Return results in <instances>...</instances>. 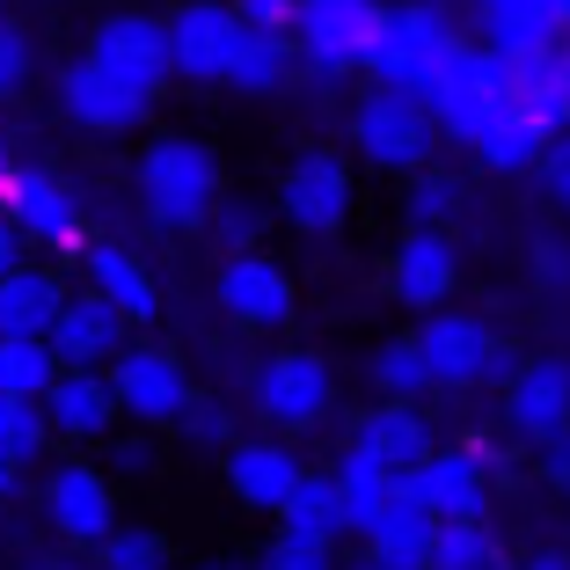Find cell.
Wrapping results in <instances>:
<instances>
[{"label": "cell", "mask_w": 570, "mask_h": 570, "mask_svg": "<svg viewBox=\"0 0 570 570\" xmlns=\"http://www.w3.org/2000/svg\"><path fill=\"white\" fill-rule=\"evenodd\" d=\"M235 16L256 37H301V0H235Z\"/></svg>", "instance_id": "cell-42"}, {"label": "cell", "mask_w": 570, "mask_h": 570, "mask_svg": "<svg viewBox=\"0 0 570 570\" xmlns=\"http://www.w3.org/2000/svg\"><path fill=\"white\" fill-rule=\"evenodd\" d=\"M271 205H278V219L293 227V235H307V242L344 235V227H352V213H358V168H352V154L301 147L293 161L278 168Z\"/></svg>", "instance_id": "cell-4"}, {"label": "cell", "mask_w": 570, "mask_h": 570, "mask_svg": "<svg viewBox=\"0 0 570 570\" xmlns=\"http://www.w3.org/2000/svg\"><path fill=\"white\" fill-rule=\"evenodd\" d=\"M22 249H30V242H22V235H16V219L0 213V285H8V278H16V271H22V264H30V256H22Z\"/></svg>", "instance_id": "cell-45"}, {"label": "cell", "mask_w": 570, "mask_h": 570, "mask_svg": "<svg viewBox=\"0 0 570 570\" xmlns=\"http://www.w3.org/2000/svg\"><path fill=\"white\" fill-rule=\"evenodd\" d=\"M403 498H417L439 527H483L490 520V469L475 461L469 446H439L424 469L395 475Z\"/></svg>", "instance_id": "cell-17"}, {"label": "cell", "mask_w": 570, "mask_h": 570, "mask_svg": "<svg viewBox=\"0 0 570 570\" xmlns=\"http://www.w3.org/2000/svg\"><path fill=\"white\" fill-rule=\"evenodd\" d=\"M213 307L227 330L242 336H285L293 330V315H301V285H293V271L278 264V256H227V264L213 271Z\"/></svg>", "instance_id": "cell-9"}, {"label": "cell", "mask_w": 570, "mask_h": 570, "mask_svg": "<svg viewBox=\"0 0 570 570\" xmlns=\"http://www.w3.org/2000/svg\"><path fill=\"white\" fill-rule=\"evenodd\" d=\"M22 570H67V563H22Z\"/></svg>", "instance_id": "cell-54"}, {"label": "cell", "mask_w": 570, "mask_h": 570, "mask_svg": "<svg viewBox=\"0 0 570 570\" xmlns=\"http://www.w3.org/2000/svg\"><path fill=\"white\" fill-rule=\"evenodd\" d=\"M520 570H570V556H563V549H541V556H527Z\"/></svg>", "instance_id": "cell-48"}, {"label": "cell", "mask_w": 570, "mask_h": 570, "mask_svg": "<svg viewBox=\"0 0 570 570\" xmlns=\"http://www.w3.org/2000/svg\"><path fill=\"white\" fill-rule=\"evenodd\" d=\"M549 16H556V30L570 37V0H549Z\"/></svg>", "instance_id": "cell-51"}, {"label": "cell", "mask_w": 570, "mask_h": 570, "mask_svg": "<svg viewBox=\"0 0 570 570\" xmlns=\"http://www.w3.org/2000/svg\"><path fill=\"white\" fill-rule=\"evenodd\" d=\"M358 549H366V556H373L381 570H432V549H439V520L424 512L417 498H403V490H395V504L381 512V527H373V534L358 541Z\"/></svg>", "instance_id": "cell-26"}, {"label": "cell", "mask_w": 570, "mask_h": 570, "mask_svg": "<svg viewBox=\"0 0 570 570\" xmlns=\"http://www.w3.org/2000/svg\"><path fill=\"white\" fill-rule=\"evenodd\" d=\"M176 439H184L190 453H213V461H227V453H235L249 432H242V417L219 403V395H198V403L184 410V424H176Z\"/></svg>", "instance_id": "cell-36"}, {"label": "cell", "mask_w": 570, "mask_h": 570, "mask_svg": "<svg viewBox=\"0 0 570 570\" xmlns=\"http://www.w3.org/2000/svg\"><path fill=\"white\" fill-rule=\"evenodd\" d=\"M96 461H102V475H110V483H154L168 453H161V432H139V424H132V432H118L110 446L96 453Z\"/></svg>", "instance_id": "cell-37"}, {"label": "cell", "mask_w": 570, "mask_h": 570, "mask_svg": "<svg viewBox=\"0 0 570 570\" xmlns=\"http://www.w3.org/2000/svg\"><path fill=\"white\" fill-rule=\"evenodd\" d=\"M190 570H249V563H235V556H205V563H190Z\"/></svg>", "instance_id": "cell-50"}, {"label": "cell", "mask_w": 570, "mask_h": 570, "mask_svg": "<svg viewBox=\"0 0 570 570\" xmlns=\"http://www.w3.org/2000/svg\"><path fill=\"white\" fill-rule=\"evenodd\" d=\"M256 570H344L336 563V549H307V541H271L264 556H256Z\"/></svg>", "instance_id": "cell-44"}, {"label": "cell", "mask_w": 570, "mask_h": 570, "mask_svg": "<svg viewBox=\"0 0 570 570\" xmlns=\"http://www.w3.org/2000/svg\"><path fill=\"white\" fill-rule=\"evenodd\" d=\"M278 219V205H264V198H249V190H227L219 198V213H213V227H205V242L219 249V264L227 256H256L264 249V227Z\"/></svg>", "instance_id": "cell-33"}, {"label": "cell", "mask_w": 570, "mask_h": 570, "mask_svg": "<svg viewBox=\"0 0 570 570\" xmlns=\"http://www.w3.org/2000/svg\"><path fill=\"white\" fill-rule=\"evenodd\" d=\"M366 381L381 387V403H424V395L439 387V381H432V366H424L417 330H410V336H387V344H373Z\"/></svg>", "instance_id": "cell-31"}, {"label": "cell", "mask_w": 570, "mask_h": 570, "mask_svg": "<svg viewBox=\"0 0 570 570\" xmlns=\"http://www.w3.org/2000/svg\"><path fill=\"white\" fill-rule=\"evenodd\" d=\"M45 527L59 541H73V549L96 556L102 541L118 534V483L102 475V461H81V453H67V461H51L45 469Z\"/></svg>", "instance_id": "cell-13"}, {"label": "cell", "mask_w": 570, "mask_h": 570, "mask_svg": "<svg viewBox=\"0 0 570 570\" xmlns=\"http://www.w3.org/2000/svg\"><path fill=\"white\" fill-rule=\"evenodd\" d=\"M541 483H549V490H563V498H570V439L541 446Z\"/></svg>", "instance_id": "cell-46"}, {"label": "cell", "mask_w": 570, "mask_h": 570, "mask_svg": "<svg viewBox=\"0 0 570 570\" xmlns=\"http://www.w3.org/2000/svg\"><path fill=\"white\" fill-rule=\"evenodd\" d=\"M59 352H51L45 336H0V395H16V403H45L51 387H59Z\"/></svg>", "instance_id": "cell-32"}, {"label": "cell", "mask_w": 570, "mask_h": 570, "mask_svg": "<svg viewBox=\"0 0 570 570\" xmlns=\"http://www.w3.org/2000/svg\"><path fill=\"white\" fill-rule=\"evenodd\" d=\"M110 387H118L125 424H139V432H176L184 410L198 403L184 352H168V344H139V336L125 344L118 366H110Z\"/></svg>", "instance_id": "cell-11"}, {"label": "cell", "mask_w": 570, "mask_h": 570, "mask_svg": "<svg viewBox=\"0 0 570 570\" xmlns=\"http://www.w3.org/2000/svg\"><path fill=\"white\" fill-rule=\"evenodd\" d=\"M358 446L373 453V461H387L395 475H410V469H424L432 461V417H424V403H373L366 417H358Z\"/></svg>", "instance_id": "cell-23"}, {"label": "cell", "mask_w": 570, "mask_h": 570, "mask_svg": "<svg viewBox=\"0 0 570 570\" xmlns=\"http://www.w3.org/2000/svg\"><path fill=\"white\" fill-rule=\"evenodd\" d=\"M504 424L534 453L556 446V439H570V358L563 352H541V358L520 366V381L504 387Z\"/></svg>", "instance_id": "cell-18"}, {"label": "cell", "mask_w": 570, "mask_h": 570, "mask_svg": "<svg viewBox=\"0 0 570 570\" xmlns=\"http://www.w3.org/2000/svg\"><path fill=\"white\" fill-rule=\"evenodd\" d=\"M417 344H424V366H432L439 387H512L527 358H512L498 330L469 307H439V315L417 322Z\"/></svg>", "instance_id": "cell-6"}, {"label": "cell", "mask_w": 570, "mask_h": 570, "mask_svg": "<svg viewBox=\"0 0 570 570\" xmlns=\"http://www.w3.org/2000/svg\"><path fill=\"white\" fill-rule=\"evenodd\" d=\"M432 570H504V549H498V534H490V520L483 527H439Z\"/></svg>", "instance_id": "cell-39"}, {"label": "cell", "mask_w": 570, "mask_h": 570, "mask_svg": "<svg viewBox=\"0 0 570 570\" xmlns=\"http://www.w3.org/2000/svg\"><path fill=\"white\" fill-rule=\"evenodd\" d=\"M330 483H336V498H344V527H352V541H366L373 527H381V512L395 504V469L373 461L358 439H344V453L330 461Z\"/></svg>", "instance_id": "cell-24"}, {"label": "cell", "mask_w": 570, "mask_h": 570, "mask_svg": "<svg viewBox=\"0 0 570 570\" xmlns=\"http://www.w3.org/2000/svg\"><path fill=\"white\" fill-rule=\"evenodd\" d=\"M563 45H570V37H563Z\"/></svg>", "instance_id": "cell-55"}, {"label": "cell", "mask_w": 570, "mask_h": 570, "mask_svg": "<svg viewBox=\"0 0 570 570\" xmlns=\"http://www.w3.org/2000/svg\"><path fill=\"white\" fill-rule=\"evenodd\" d=\"M249 410H256V424H271L278 439L322 432L330 410H336V366L315 344H278V352L256 358V373H249Z\"/></svg>", "instance_id": "cell-3"}, {"label": "cell", "mask_w": 570, "mask_h": 570, "mask_svg": "<svg viewBox=\"0 0 570 570\" xmlns=\"http://www.w3.org/2000/svg\"><path fill=\"white\" fill-rule=\"evenodd\" d=\"M242 45H249V22L235 16V0H184V8H168L176 81H190V88H227Z\"/></svg>", "instance_id": "cell-14"}, {"label": "cell", "mask_w": 570, "mask_h": 570, "mask_svg": "<svg viewBox=\"0 0 570 570\" xmlns=\"http://www.w3.org/2000/svg\"><path fill=\"white\" fill-rule=\"evenodd\" d=\"M16 490H22V469L8 461V453H0V498H16Z\"/></svg>", "instance_id": "cell-49"}, {"label": "cell", "mask_w": 570, "mask_h": 570, "mask_svg": "<svg viewBox=\"0 0 570 570\" xmlns=\"http://www.w3.org/2000/svg\"><path fill=\"white\" fill-rule=\"evenodd\" d=\"M51 446H59V439H51V424H45V403H16V395H0V453L30 475Z\"/></svg>", "instance_id": "cell-34"}, {"label": "cell", "mask_w": 570, "mask_h": 570, "mask_svg": "<svg viewBox=\"0 0 570 570\" xmlns=\"http://www.w3.org/2000/svg\"><path fill=\"white\" fill-rule=\"evenodd\" d=\"M453 51H461V30H453L446 8H439V0H403V8H387V22H381V45H373L366 81L432 102Z\"/></svg>", "instance_id": "cell-2"}, {"label": "cell", "mask_w": 570, "mask_h": 570, "mask_svg": "<svg viewBox=\"0 0 570 570\" xmlns=\"http://www.w3.org/2000/svg\"><path fill=\"white\" fill-rule=\"evenodd\" d=\"M344 570H381V563H373V556H366V549H358V556H352V563H344Z\"/></svg>", "instance_id": "cell-53"}, {"label": "cell", "mask_w": 570, "mask_h": 570, "mask_svg": "<svg viewBox=\"0 0 570 570\" xmlns=\"http://www.w3.org/2000/svg\"><path fill=\"white\" fill-rule=\"evenodd\" d=\"M475 8V45H490L498 59H534V51H556L563 30H556L549 0H469Z\"/></svg>", "instance_id": "cell-22"}, {"label": "cell", "mask_w": 570, "mask_h": 570, "mask_svg": "<svg viewBox=\"0 0 570 570\" xmlns=\"http://www.w3.org/2000/svg\"><path fill=\"white\" fill-rule=\"evenodd\" d=\"M81 278H88V293H96V301H110L125 322H132V330H147V322L161 315V285H154L147 256L125 249V242H96V249L81 256Z\"/></svg>", "instance_id": "cell-21"}, {"label": "cell", "mask_w": 570, "mask_h": 570, "mask_svg": "<svg viewBox=\"0 0 570 570\" xmlns=\"http://www.w3.org/2000/svg\"><path fill=\"white\" fill-rule=\"evenodd\" d=\"M512 67V102L549 132H570V45L534 51V59H504Z\"/></svg>", "instance_id": "cell-27"}, {"label": "cell", "mask_w": 570, "mask_h": 570, "mask_svg": "<svg viewBox=\"0 0 570 570\" xmlns=\"http://www.w3.org/2000/svg\"><path fill=\"white\" fill-rule=\"evenodd\" d=\"M67 278L51 264H22L16 278L0 285V336H45L51 344V322L67 315Z\"/></svg>", "instance_id": "cell-25"}, {"label": "cell", "mask_w": 570, "mask_h": 570, "mask_svg": "<svg viewBox=\"0 0 570 570\" xmlns=\"http://www.w3.org/2000/svg\"><path fill=\"white\" fill-rule=\"evenodd\" d=\"M125 344H132V322H125L110 301H96L88 285L67 301V315L51 322V352H59L67 373H110L125 358Z\"/></svg>", "instance_id": "cell-19"}, {"label": "cell", "mask_w": 570, "mask_h": 570, "mask_svg": "<svg viewBox=\"0 0 570 570\" xmlns=\"http://www.w3.org/2000/svg\"><path fill=\"white\" fill-rule=\"evenodd\" d=\"M96 570H176L161 527H118V534L96 549Z\"/></svg>", "instance_id": "cell-38"}, {"label": "cell", "mask_w": 570, "mask_h": 570, "mask_svg": "<svg viewBox=\"0 0 570 570\" xmlns=\"http://www.w3.org/2000/svg\"><path fill=\"white\" fill-rule=\"evenodd\" d=\"M352 154L366 168H381V176H424L432 168V147L446 132H439L432 102L417 96H395V88H366V96L352 102Z\"/></svg>", "instance_id": "cell-5"}, {"label": "cell", "mask_w": 570, "mask_h": 570, "mask_svg": "<svg viewBox=\"0 0 570 570\" xmlns=\"http://www.w3.org/2000/svg\"><path fill=\"white\" fill-rule=\"evenodd\" d=\"M0 213L16 219V235L30 242V249L59 256V264H81L96 242H88L81 227V198H73V184H59L51 168H16L8 184H0Z\"/></svg>", "instance_id": "cell-10"}, {"label": "cell", "mask_w": 570, "mask_h": 570, "mask_svg": "<svg viewBox=\"0 0 570 570\" xmlns=\"http://www.w3.org/2000/svg\"><path fill=\"white\" fill-rule=\"evenodd\" d=\"M527 271H534V285H549V293H570V242L534 235L527 242Z\"/></svg>", "instance_id": "cell-41"}, {"label": "cell", "mask_w": 570, "mask_h": 570, "mask_svg": "<svg viewBox=\"0 0 570 570\" xmlns=\"http://www.w3.org/2000/svg\"><path fill=\"white\" fill-rule=\"evenodd\" d=\"M387 301L403 307V315H439L453 301V285H461V249L453 235H432V227H403V242L387 249Z\"/></svg>", "instance_id": "cell-16"}, {"label": "cell", "mask_w": 570, "mask_h": 570, "mask_svg": "<svg viewBox=\"0 0 570 570\" xmlns=\"http://www.w3.org/2000/svg\"><path fill=\"white\" fill-rule=\"evenodd\" d=\"M534 184H541V198H549L556 213H570V132L549 139V154H541V168H534Z\"/></svg>", "instance_id": "cell-43"}, {"label": "cell", "mask_w": 570, "mask_h": 570, "mask_svg": "<svg viewBox=\"0 0 570 570\" xmlns=\"http://www.w3.org/2000/svg\"><path fill=\"white\" fill-rule=\"evenodd\" d=\"M8 176H16V154H8V132H0V184H8Z\"/></svg>", "instance_id": "cell-52"}, {"label": "cell", "mask_w": 570, "mask_h": 570, "mask_svg": "<svg viewBox=\"0 0 570 570\" xmlns=\"http://www.w3.org/2000/svg\"><path fill=\"white\" fill-rule=\"evenodd\" d=\"M45 424L51 439H67V446H110L125 432V410H118V387L110 373H59V387L45 395Z\"/></svg>", "instance_id": "cell-20"}, {"label": "cell", "mask_w": 570, "mask_h": 570, "mask_svg": "<svg viewBox=\"0 0 570 570\" xmlns=\"http://www.w3.org/2000/svg\"><path fill=\"white\" fill-rule=\"evenodd\" d=\"M132 190L139 213L161 227V235H205L227 198V168H219V147L198 132H154L132 161Z\"/></svg>", "instance_id": "cell-1"}, {"label": "cell", "mask_w": 570, "mask_h": 570, "mask_svg": "<svg viewBox=\"0 0 570 570\" xmlns=\"http://www.w3.org/2000/svg\"><path fill=\"white\" fill-rule=\"evenodd\" d=\"M549 139H556L549 125H541V118H527L520 102H512V110H504V118L490 125L483 139H475V161H483V168H498V176H534V168H541V154H549Z\"/></svg>", "instance_id": "cell-30"}, {"label": "cell", "mask_w": 570, "mask_h": 570, "mask_svg": "<svg viewBox=\"0 0 570 570\" xmlns=\"http://www.w3.org/2000/svg\"><path fill=\"white\" fill-rule=\"evenodd\" d=\"M352 8H381V0H301V16H352Z\"/></svg>", "instance_id": "cell-47"}, {"label": "cell", "mask_w": 570, "mask_h": 570, "mask_svg": "<svg viewBox=\"0 0 570 570\" xmlns=\"http://www.w3.org/2000/svg\"><path fill=\"white\" fill-rule=\"evenodd\" d=\"M278 534L285 541H307V549H336V541H352V527H344V498H336L330 475H307V483L293 490V504L278 512Z\"/></svg>", "instance_id": "cell-29"}, {"label": "cell", "mask_w": 570, "mask_h": 570, "mask_svg": "<svg viewBox=\"0 0 570 570\" xmlns=\"http://www.w3.org/2000/svg\"><path fill=\"white\" fill-rule=\"evenodd\" d=\"M307 475H315V469L301 461V446H293V439H278V432H249L235 453H227V461H219L227 498H235L242 512H264V520H278Z\"/></svg>", "instance_id": "cell-15"}, {"label": "cell", "mask_w": 570, "mask_h": 570, "mask_svg": "<svg viewBox=\"0 0 570 570\" xmlns=\"http://www.w3.org/2000/svg\"><path fill=\"white\" fill-rule=\"evenodd\" d=\"M51 102H59V118L73 125L81 139H132L154 125V96L118 73H102L96 59H67V67L51 73Z\"/></svg>", "instance_id": "cell-8"}, {"label": "cell", "mask_w": 570, "mask_h": 570, "mask_svg": "<svg viewBox=\"0 0 570 570\" xmlns=\"http://www.w3.org/2000/svg\"><path fill=\"white\" fill-rule=\"evenodd\" d=\"M453 219H461V184L424 168L403 184V227H432V235H453Z\"/></svg>", "instance_id": "cell-35"}, {"label": "cell", "mask_w": 570, "mask_h": 570, "mask_svg": "<svg viewBox=\"0 0 570 570\" xmlns=\"http://www.w3.org/2000/svg\"><path fill=\"white\" fill-rule=\"evenodd\" d=\"M81 59H96L102 73H118V81L147 88L161 96L176 81V51H168V16H147V8H102L88 22V45Z\"/></svg>", "instance_id": "cell-12"}, {"label": "cell", "mask_w": 570, "mask_h": 570, "mask_svg": "<svg viewBox=\"0 0 570 570\" xmlns=\"http://www.w3.org/2000/svg\"><path fill=\"white\" fill-rule=\"evenodd\" d=\"M512 110V67H504L490 45H469L461 37V51L446 59V73H439V96H432V118L446 139H461V147L475 154V139L490 132V125Z\"/></svg>", "instance_id": "cell-7"}, {"label": "cell", "mask_w": 570, "mask_h": 570, "mask_svg": "<svg viewBox=\"0 0 570 570\" xmlns=\"http://www.w3.org/2000/svg\"><path fill=\"white\" fill-rule=\"evenodd\" d=\"M37 81V45L22 22H0V96H22Z\"/></svg>", "instance_id": "cell-40"}, {"label": "cell", "mask_w": 570, "mask_h": 570, "mask_svg": "<svg viewBox=\"0 0 570 570\" xmlns=\"http://www.w3.org/2000/svg\"><path fill=\"white\" fill-rule=\"evenodd\" d=\"M301 73H307L301 37H256V30H249V45H242L227 88H235V96H249V102H271V96H285V88L301 81Z\"/></svg>", "instance_id": "cell-28"}]
</instances>
